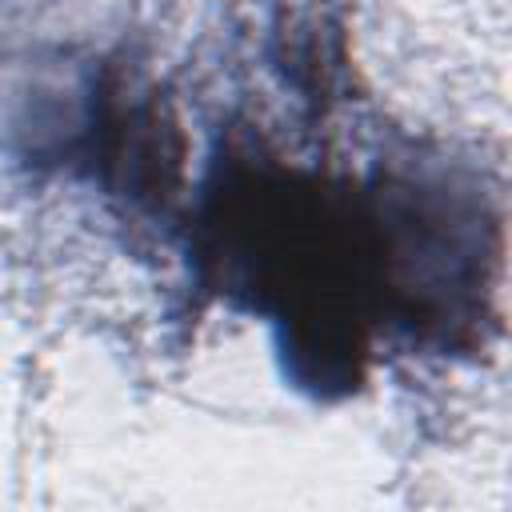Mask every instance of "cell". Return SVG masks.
I'll return each mask as SVG.
<instances>
[{"instance_id":"cell-1","label":"cell","mask_w":512,"mask_h":512,"mask_svg":"<svg viewBox=\"0 0 512 512\" xmlns=\"http://www.w3.org/2000/svg\"><path fill=\"white\" fill-rule=\"evenodd\" d=\"M180 232L188 288L260 320L288 388L344 400L364 388L380 340H396L376 152L364 168L332 172L228 120Z\"/></svg>"}]
</instances>
